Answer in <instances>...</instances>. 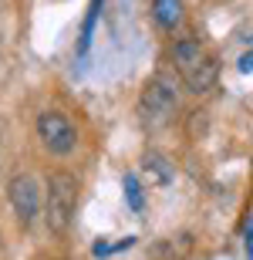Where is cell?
Here are the masks:
<instances>
[{
    "instance_id": "cell-1",
    "label": "cell",
    "mask_w": 253,
    "mask_h": 260,
    "mask_svg": "<svg viewBox=\"0 0 253 260\" xmlns=\"http://www.w3.org/2000/svg\"><path fill=\"white\" fill-rule=\"evenodd\" d=\"M175 108H179V91L166 75H156L142 85V91H138V118H142V125L149 132L166 128L172 122Z\"/></svg>"
},
{
    "instance_id": "cell-2",
    "label": "cell",
    "mask_w": 253,
    "mask_h": 260,
    "mask_svg": "<svg viewBox=\"0 0 253 260\" xmlns=\"http://www.w3.org/2000/svg\"><path fill=\"white\" fill-rule=\"evenodd\" d=\"M75 210H78V179L71 173H54L48 179V196H44L48 230L54 237H61L71 226V220H75Z\"/></svg>"
},
{
    "instance_id": "cell-3",
    "label": "cell",
    "mask_w": 253,
    "mask_h": 260,
    "mask_svg": "<svg viewBox=\"0 0 253 260\" xmlns=\"http://www.w3.org/2000/svg\"><path fill=\"white\" fill-rule=\"evenodd\" d=\"M7 196H10V206H14V213H17V220L24 223V226H30V223L44 213L48 186L41 183L38 176L20 173V176H14V179L7 183Z\"/></svg>"
},
{
    "instance_id": "cell-4",
    "label": "cell",
    "mask_w": 253,
    "mask_h": 260,
    "mask_svg": "<svg viewBox=\"0 0 253 260\" xmlns=\"http://www.w3.org/2000/svg\"><path fill=\"white\" fill-rule=\"evenodd\" d=\"M38 135L51 155H71L78 145V132L71 125V118L61 112H44L38 118Z\"/></svg>"
},
{
    "instance_id": "cell-5",
    "label": "cell",
    "mask_w": 253,
    "mask_h": 260,
    "mask_svg": "<svg viewBox=\"0 0 253 260\" xmlns=\"http://www.w3.org/2000/svg\"><path fill=\"white\" fill-rule=\"evenodd\" d=\"M183 81H186V88H189L193 95H206V91H213L216 81H220V61H216V54L206 51L193 68H186V71H183Z\"/></svg>"
},
{
    "instance_id": "cell-6",
    "label": "cell",
    "mask_w": 253,
    "mask_h": 260,
    "mask_svg": "<svg viewBox=\"0 0 253 260\" xmlns=\"http://www.w3.org/2000/svg\"><path fill=\"white\" fill-rule=\"evenodd\" d=\"M142 173H146L149 183H156V186H172V179H175L172 162H169L166 155H159V152L142 155Z\"/></svg>"
},
{
    "instance_id": "cell-7",
    "label": "cell",
    "mask_w": 253,
    "mask_h": 260,
    "mask_svg": "<svg viewBox=\"0 0 253 260\" xmlns=\"http://www.w3.org/2000/svg\"><path fill=\"white\" fill-rule=\"evenodd\" d=\"M203 54H206V48H203L196 38H179V41L172 44V64H175V71L183 75L186 68H193L196 61L203 58Z\"/></svg>"
},
{
    "instance_id": "cell-8",
    "label": "cell",
    "mask_w": 253,
    "mask_h": 260,
    "mask_svg": "<svg viewBox=\"0 0 253 260\" xmlns=\"http://www.w3.org/2000/svg\"><path fill=\"white\" fill-rule=\"evenodd\" d=\"M152 14H156V24L162 30H175L183 24V0H152Z\"/></svg>"
},
{
    "instance_id": "cell-9",
    "label": "cell",
    "mask_w": 253,
    "mask_h": 260,
    "mask_svg": "<svg viewBox=\"0 0 253 260\" xmlns=\"http://www.w3.org/2000/svg\"><path fill=\"white\" fill-rule=\"evenodd\" d=\"M125 200H128V206H132L135 213H146V193H142L138 176H132V173L125 176Z\"/></svg>"
},
{
    "instance_id": "cell-10",
    "label": "cell",
    "mask_w": 253,
    "mask_h": 260,
    "mask_svg": "<svg viewBox=\"0 0 253 260\" xmlns=\"http://www.w3.org/2000/svg\"><path fill=\"white\" fill-rule=\"evenodd\" d=\"M206 125H209L206 112H196V115L189 118V135H193V139H203V135H206Z\"/></svg>"
},
{
    "instance_id": "cell-11",
    "label": "cell",
    "mask_w": 253,
    "mask_h": 260,
    "mask_svg": "<svg viewBox=\"0 0 253 260\" xmlns=\"http://www.w3.org/2000/svg\"><path fill=\"white\" fill-rule=\"evenodd\" d=\"M253 68V54H243V58H240V71H250Z\"/></svg>"
},
{
    "instance_id": "cell-12",
    "label": "cell",
    "mask_w": 253,
    "mask_h": 260,
    "mask_svg": "<svg viewBox=\"0 0 253 260\" xmlns=\"http://www.w3.org/2000/svg\"><path fill=\"white\" fill-rule=\"evenodd\" d=\"M246 253L253 257V226H250V233H246Z\"/></svg>"
}]
</instances>
